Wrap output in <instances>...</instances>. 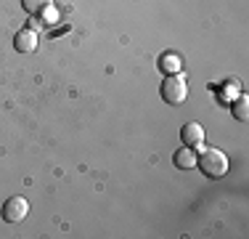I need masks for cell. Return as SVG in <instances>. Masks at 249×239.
<instances>
[{
  "mask_svg": "<svg viewBox=\"0 0 249 239\" xmlns=\"http://www.w3.org/2000/svg\"><path fill=\"white\" fill-rule=\"evenodd\" d=\"M233 117L241 120V122H247V117H249V101H247V96H241V99L233 104Z\"/></svg>",
  "mask_w": 249,
  "mask_h": 239,
  "instance_id": "9c48e42d",
  "label": "cell"
},
{
  "mask_svg": "<svg viewBox=\"0 0 249 239\" xmlns=\"http://www.w3.org/2000/svg\"><path fill=\"white\" fill-rule=\"evenodd\" d=\"M21 5H24V11L27 14H43L45 8L51 5V0H21Z\"/></svg>",
  "mask_w": 249,
  "mask_h": 239,
  "instance_id": "ba28073f",
  "label": "cell"
},
{
  "mask_svg": "<svg viewBox=\"0 0 249 239\" xmlns=\"http://www.w3.org/2000/svg\"><path fill=\"white\" fill-rule=\"evenodd\" d=\"M173 162L178 170H191L194 165H196V152H194L191 146H186V149H178V152L173 154Z\"/></svg>",
  "mask_w": 249,
  "mask_h": 239,
  "instance_id": "5b68a950",
  "label": "cell"
},
{
  "mask_svg": "<svg viewBox=\"0 0 249 239\" xmlns=\"http://www.w3.org/2000/svg\"><path fill=\"white\" fill-rule=\"evenodd\" d=\"M180 139L186 146H191V149H199L201 143H204V128H201L199 122H186L180 128Z\"/></svg>",
  "mask_w": 249,
  "mask_h": 239,
  "instance_id": "277c9868",
  "label": "cell"
},
{
  "mask_svg": "<svg viewBox=\"0 0 249 239\" xmlns=\"http://www.w3.org/2000/svg\"><path fill=\"white\" fill-rule=\"evenodd\" d=\"M35 48H37V35H35L32 29H21V32L16 35V51L32 53Z\"/></svg>",
  "mask_w": 249,
  "mask_h": 239,
  "instance_id": "8992f818",
  "label": "cell"
},
{
  "mask_svg": "<svg viewBox=\"0 0 249 239\" xmlns=\"http://www.w3.org/2000/svg\"><path fill=\"white\" fill-rule=\"evenodd\" d=\"M196 165L210 178H223L228 173V157H225L220 149H201V154L196 157Z\"/></svg>",
  "mask_w": 249,
  "mask_h": 239,
  "instance_id": "6da1fadb",
  "label": "cell"
},
{
  "mask_svg": "<svg viewBox=\"0 0 249 239\" xmlns=\"http://www.w3.org/2000/svg\"><path fill=\"white\" fill-rule=\"evenodd\" d=\"M159 67H162L164 75H178V72H180V59H178L175 53H164Z\"/></svg>",
  "mask_w": 249,
  "mask_h": 239,
  "instance_id": "52a82bcc",
  "label": "cell"
},
{
  "mask_svg": "<svg viewBox=\"0 0 249 239\" xmlns=\"http://www.w3.org/2000/svg\"><path fill=\"white\" fill-rule=\"evenodd\" d=\"M162 99L167 101L170 106H178L188 99V85L180 75H167L162 82Z\"/></svg>",
  "mask_w": 249,
  "mask_h": 239,
  "instance_id": "7a4b0ae2",
  "label": "cell"
},
{
  "mask_svg": "<svg viewBox=\"0 0 249 239\" xmlns=\"http://www.w3.org/2000/svg\"><path fill=\"white\" fill-rule=\"evenodd\" d=\"M27 213H29V202L24 197H11L3 205V218L8 220V223H21V220L27 218Z\"/></svg>",
  "mask_w": 249,
  "mask_h": 239,
  "instance_id": "3957f363",
  "label": "cell"
}]
</instances>
